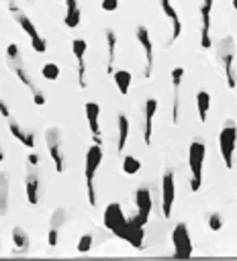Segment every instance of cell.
Wrapping results in <instances>:
<instances>
[{"instance_id":"obj_8","label":"cell","mask_w":237,"mask_h":261,"mask_svg":"<svg viewBox=\"0 0 237 261\" xmlns=\"http://www.w3.org/2000/svg\"><path fill=\"white\" fill-rule=\"evenodd\" d=\"M45 143L49 149V157L53 159V166L57 170V174L66 172V157L62 153V133H59L57 126H49L45 130Z\"/></svg>"},{"instance_id":"obj_29","label":"cell","mask_w":237,"mask_h":261,"mask_svg":"<svg viewBox=\"0 0 237 261\" xmlns=\"http://www.w3.org/2000/svg\"><path fill=\"white\" fill-rule=\"evenodd\" d=\"M80 21H82V11H80V7H78V9H74V11H66V19H64L66 27L76 29V27L80 25Z\"/></svg>"},{"instance_id":"obj_5","label":"cell","mask_w":237,"mask_h":261,"mask_svg":"<svg viewBox=\"0 0 237 261\" xmlns=\"http://www.w3.org/2000/svg\"><path fill=\"white\" fill-rule=\"evenodd\" d=\"M9 11L13 13V17H15V21L21 25V29L29 35V39H31V45H33V51H37V53H45L47 51V41L39 35V31H37V27L33 25V21L29 19L15 3H9Z\"/></svg>"},{"instance_id":"obj_27","label":"cell","mask_w":237,"mask_h":261,"mask_svg":"<svg viewBox=\"0 0 237 261\" xmlns=\"http://www.w3.org/2000/svg\"><path fill=\"white\" fill-rule=\"evenodd\" d=\"M139 170H141V161L137 157H133V155H125V159H123V172L127 176H135V174H139Z\"/></svg>"},{"instance_id":"obj_31","label":"cell","mask_w":237,"mask_h":261,"mask_svg":"<svg viewBox=\"0 0 237 261\" xmlns=\"http://www.w3.org/2000/svg\"><path fill=\"white\" fill-rule=\"evenodd\" d=\"M92 243H94V237H92V235H82L76 249H78L80 253H88V251L92 249Z\"/></svg>"},{"instance_id":"obj_35","label":"cell","mask_w":237,"mask_h":261,"mask_svg":"<svg viewBox=\"0 0 237 261\" xmlns=\"http://www.w3.org/2000/svg\"><path fill=\"white\" fill-rule=\"evenodd\" d=\"M27 161H29V163H31V166H37V163H39V155H37V153H29V157H27Z\"/></svg>"},{"instance_id":"obj_30","label":"cell","mask_w":237,"mask_h":261,"mask_svg":"<svg viewBox=\"0 0 237 261\" xmlns=\"http://www.w3.org/2000/svg\"><path fill=\"white\" fill-rule=\"evenodd\" d=\"M64 222H66V210H64V208H57V210L51 214L49 228H57V231H59V226H62Z\"/></svg>"},{"instance_id":"obj_32","label":"cell","mask_w":237,"mask_h":261,"mask_svg":"<svg viewBox=\"0 0 237 261\" xmlns=\"http://www.w3.org/2000/svg\"><path fill=\"white\" fill-rule=\"evenodd\" d=\"M206 222H209V228H211V231H221V228H223V216L219 214V212H211L209 214V220H206Z\"/></svg>"},{"instance_id":"obj_14","label":"cell","mask_w":237,"mask_h":261,"mask_svg":"<svg viewBox=\"0 0 237 261\" xmlns=\"http://www.w3.org/2000/svg\"><path fill=\"white\" fill-rule=\"evenodd\" d=\"M156 110H158V98H147V100H145V108H143V143L145 145H152Z\"/></svg>"},{"instance_id":"obj_34","label":"cell","mask_w":237,"mask_h":261,"mask_svg":"<svg viewBox=\"0 0 237 261\" xmlns=\"http://www.w3.org/2000/svg\"><path fill=\"white\" fill-rule=\"evenodd\" d=\"M0 114H3L5 118H11V110H9V106H7L5 100H0Z\"/></svg>"},{"instance_id":"obj_7","label":"cell","mask_w":237,"mask_h":261,"mask_svg":"<svg viewBox=\"0 0 237 261\" xmlns=\"http://www.w3.org/2000/svg\"><path fill=\"white\" fill-rule=\"evenodd\" d=\"M7 61H9V65H11V70L17 74V78H19V80L29 88V92L33 94V102H35L37 106H43V104H45V96H43V92L35 86V82H33L31 76H29V72L25 70V63H23L21 53L15 55V57H7Z\"/></svg>"},{"instance_id":"obj_11","label":"cell","mask_w":237,"mask_h":261,"mask_svg":"<svg viewBox=\"0 0 237 261\" xmlns=\"http://www.w3.org/2000/svg\"><path fill=\"white\" fill-rule=\"evenodd\" d=\"M135 35H137V41H139V45L143 47V53H145V70H143V76L150 78L152 72H154V43H152V35H150V31H147V27H143V25L137 27Z\"/></svg>"},{"instance_id":"obj_23","label":"cell","mask_w":237,"mask_h":261,"mask_svg":"<svg viewBox=\"0 0 237 261\" xmlns=\"http://www.w3.org/2000/svg\"><path fill=\"white\" fill-rule=\"evenodd\" d=\"M106 47H108V61H106V72L112 74L114 70V55H116V35H114V31L112 29H106Z\"/></svg>"},{"instance_id":"obj_22","label":"cell","mask_w":237,"mask_h":261,"mask_svg":"<svg viewBox=\"0 0 237 261\" xmlns=\"http://www.w3.org/2000/svg\"><path fill=\"white\" fill-rule=\"evenodd\" d=\"M112 78H114V86H116V90L121 92L123 96H127L129 90H131V82H133L131 72H127V70H116V72H112Z\"/></svg>"},{"instance_id":"obj_24","label":"cell","mask_w":237,"mask_h":261,"mask_svg":"<svg viewBox=\"0 0 237 261\" xmlns=\"http://www.w3.org/2000/svg\"><path fill=\"white\" fill-rule=\"evenodd\" d=\"M118 139H116V151H123L129 139V118L125 114H118Z\"/></svg>"},{"instance_id":"obj_1","label":"cell","mask_w":237,"mask_h":261,"mask_svg":"<svg viewBox=\"0 0 237 261\" xmlns=\"http://www.w3.org/2000/svg\"><path fill=\"white\" fill-rule=\"evenodd\" d=\"M102 220H104V226L108 228V231H112L118 239L131 243L135 249L143 247V224H139V220L135 216L127 218L118 202H110L104 208Z\"/></svg>"},{"instance_id":"obj_33","label":"cell","mask_w":237,"mask_h":261,"mask_svg":"<svg viewBox=\"0 0 237 261\" xmlns=\"http://www.w3.org/2000/svg\"><path fill=\"white\" fill-rule=\"evenodd\" d=\"M100 7H102V11H106V13H114V11L118 9V0H102Z\"/></svg>"},{"instance_id":"obj_2","label":"cell","mask_w":237,"mask_h":261,"mask_svg":"<svg viewBox=\"0 0 237 261\" xmlns=\"http://www.w3.org/2000/svg\"><path fill=\"white\" fill-rule=\"evenodd\" d=\"M102 163V145L94 143L86 153V170H84V176H86V192H88V202L90 206H96V190H94V176Z\"/></svg>"},{"instance_id":"obj_12","label":"cell","mask_w":237,"mask_h":261,"mask_svg":"<svg viewBox=\"0 0 237 261\" xmlns=\"http://www.w3.org/2000/svg\"><path fill=\"white\" fill-rule=\"evenodd\" d=\"M135 206H137V214L135 218L139 220V224H147V220H150V214H152V192L147 188H139L135 192Z\"/></svg>"},{"instance_id":"obj_13","label":"cell","mask_w":237,"mask_h":261,"mask_svg":"<svg viewBox=\"0 0 237 261\" xmlns=\"http://www.w3.org/2000/svg\"><path fill=\"white\" fill-rule=\"evenodd\" d=\"M211 11H213V0H202L200 5V45L204 49H211L213 41H211Z\"/></svg>"},{"instance_id":"obj_10","label":"cell","mask_w":237,"mask_h":261,"mask_svg":"<svg viewBox=\"0 0 237 261\" xmlns=\"http://www.w3.org/2000/svg\"><path fill=\"white\" fill-rule=\"evenodd\" d=\"M176 200V182H174V172L166 170L162 178V214L164 218L172 216V206Z\"/></svg>"},{"instance_id":"obj_18","label":"cell","mask_w":237,"mask_h":261,"mask_svg":"<svg viewBox=\"0 0 237 261\" xmlns=\"http://www.w3.org/2000/svg\"><path fill=\"white\" fill-rule=\"evenodd\" d=\"M25 188H27V200H29V204H37L39 202V176L33 170L31 163H29V168H27Z\"/></svg>"},{"instance_id":"obj_17","label":"cell","mask_w":237,"mask_h":261,"mask_svg":"<svg viewBox=\"0 0 237 261\" xmlns=\"http://www.w3.org/2000/svg\"><path fill=\"white\" fill-rule=\"evenodd\" d=\"M160 7L164 11V15L170 19L172 23V37H170V43H174L178 37H180V33H182V23H180V17H178L176 9L172 7V0H160Z\"/></svg>"},{"instance_id":"obj_4","label":"cell","mask_w":237,"mask_h":261,"mask_svg":"<svg viewBox=\"0 0 237 261\" xmlns=\"http://www.w3.org/2000/svg\"><path fill=\"white\" fill-rule=\"evenodd\" d=\"M237 145V124L235 120H225L221 133H219V151L227 170H233V157Z\"/></svg>"},{"instance_id":"obj_3","label":"cell","mask_w":237,"mask_h":261,"mask_svg":"<svg viewBox=\"0 0 237 261\" xmlns=\"http://www.w3.org/2000/svg\"><path fill=\"white\" fill-rule=\"evenodd\" d=\"M206 145L204 141H192L188 149V166H190V190L198 192L202 186V168H204Z\"/></svg>"},{"instance_id":"obj_28","label":"cell","mask_w":237,"mask_h":261,"mask_svg":"<svg viewBox=\"0 0 237 261\" xmlns=\"http://www.w3.org/2000/svg\"><path fill=\"white\" fill-rule=\"evenodd\" d=\"M41 76L45 78V80H49V82H53V80H57L59 78V65L57 63H45L43 68H41Z\"/></svg>"},{"instance_id":"obj_9","label":"cell","mask_w":237,"mask_h":261,"mask_svg":"<svg viewBox=\"0 0 237 261\" xmlns=\"http://www.w3.org/2000/svg\"><path fill=\"white\" fill-rule=\"evenodd\" d=\"M172 243H174V255L178 259H188L192 255V239L188 233L186 222H178L172 231Z\"/></svg>"},{"instance_id":"obj_36","label":"cell","mask_w":237,"mask_h":261,"mask_svg":"<svg viewBox=\"0 0 237 261\" xmlns=\"http://www.w3.org/2000/svg\"><path fill=\"white\" fill-rule=\"evenodd\" d=\"M233 9H235V11H237V0H233Z\"/></svg>"},{"instance_id":"obj_16","label":"cell","mask_w":237,"mask_h":261,"mask_svg":"<svg viewBox=\"0 0 237 261\" xmlns=\"http://www.w3.org/2000/svg\"><path fill=\"white\" fill-rule=\"evenodd\" d=\"M86 49H88V43L84 39H74L72 41V51L78 59V84L80 88H86V61H84V55H86Z\"/></svg>"},{"instance_id":"obj_25","label":"cell","mask_w":237,"mask_h":261,"mask_svg":"<svg viewBox=\"0 0 237 261\" xmlns=\"http://www.w3.org/2000/svg\"><path fill=\"white\" fill-rule=\"evenodd\" d=\"M196 108H198V118L200 122H206V114H209V108H211V94L200 90L196 94Z\"/></svg>"},{"instance_id":"obj_20","label":"cell","mask_w":237,"mask_h":261,"mask_svg":"<svg viewBox=\"0 0 237 261\" xmlns=\"http://www.w3.org/2000/svg\"><path fill=\"white\" fill-rule=\"evenodd\" d=\"M7 120H9V128H11L13 137H15V139H19L25 147H29V149H35V135H33V133H29V130H23V128H21V124L13 120V116H11V118H7Z\"/></svg>"},{"instance_id":"obj_26","label":"cell","mask_w":237,"mask_h":261,"mask_svg":"<svg viewBox=\"0 0 237 261\" xmlns=\"http://www.w3.org/2000/svg\"><path fill=\"white\" fill-rule=\"evenodd\" d=\"M13 243H15V251H27L29 249V235L23 231V228L21 226H15L13 228Z\"/></svg>"},{"instance_id":"obj_19","label":"cell","mask_w":237,"mask_h":261,"mask_svg":"<svg viewBox=\"0 0 237 261\" xmlns=\"http://www.w3.org/2000/svg\"><path fill=\"white\" fill-rule=\"evenodd\" d=\"M98 116H100V106H98L96 102H86V118H88V124H90L94 143L102 145V141H100V124H98Z\"/></svg>"},{"instance_id":"obj_6","label":"cell","mask_w":237,"mask_h":261,"mask_svg":"<svg viewBox=\"0 0 237 261\" xmlns=\"http://www.w3.org/2000/svg\"><path fill=\"white\" fill-rule=\"evenodd\" d=\"M217 57L223 61L227 86L233 90L237 86V82H235V70H233V61H235V41H233V37H223L217 43Z\"/></svg>"},{"instance_id":"obj_15","label":"cell","mask_w":237,"mask_h":261,"mask_svg":"<svg viewBox=\"0 0 237 261\" xmlns=\"http://www.w3.org/2000/svg\"><path fill=\"white\" fill-rule=\"evenodd\" d=\"M184 78V68H174L172 70V86H174V100H172V122L178 124L180 116V84Z\"/></svg>"},{"instance_id":"obj_21","label":"cell","mask_w":237,"mask_h":261,"mask_svg":"<svg viewBox=\"0 0 237 261\" xmlns=\"http://www.w3.org/2000/svg\"><path fill=\"white\" fill-rule=\"evenodd\" d=\"M9 194H11V180L9 174H0V216H5L9 210Z\"/></svg>"}]
</instances>
